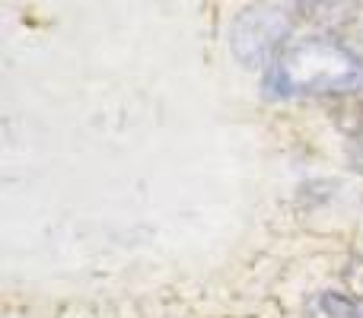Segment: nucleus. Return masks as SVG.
I'll return each instance as SVG.
<instances>
[{"mask_svg":"<svg viewBox=\"0 0 363 318\" xmlns=\"http://www.w3.org/2000/svg\"><path fill=\"white\" fill-rule=\"evenodd\" d=\"M363 61L345 42L328 35L290 38L264 70V89L274 99L360 93Z\"/></svg>","mask_w":363,"mask_h":318,"instance_id":"obj_1","label":"nucleus"},{"mask_svg":"<svg viewBox=\"0 0 363 318\" xmlns=\"http://www.w3.org/2000/svg\"><path fill=\"white\" fill-rule=\"evenodd\" d=\"M294 23L271 4H249L230 25V51L245 70H268L271 61L287 48Z\"/></svg>","mask_w":363,"mask_h":318,"instance_id":"obj_2","label":"nucleus"},{"mask_svg":"<svg viewBox=\"0 0 363 318\" xmlns=\"http://www.w3.org/2000/svg\"><path fill=\"white\" fill-rule=\"evenodd\" d=\"M306 318H363V312L354 296L335 293V290H322V293L309 296Z\"/></svg>","mask_w":363,"mask_h":318,"instance_id":"obj_3","label":"nucleus"},{"mask_svg":"<svg viewBox=\"0 0 363 318\" xmlns=\"http://www.w3.org/2000/svg\"><path fill=\"white\" fill-rule=\"evenodd\" d=\"M332 118L347 137H363V96L360 93L335 96Z\"/></svg>","mask_w":363,"mask_h":318,"instance_id":"obj_4","label":"nucleus"},{"mask_svg":"<svg viewBox=\"0 0 363 318\" xmlns=\"http://www.w3.org/2000/svg\"><path fill=\"white\" fill-rule=\"evenodd\" d=\"M341 4H347V0H294V6L306 16H322L328 10H338Z\"/></svg>","mask_w":363,"mask_h":318,"instance_id":"obj_5","label":"nucleus"},{"mask_svg":"<svg viewBox=\"0 0 363 318\" xmlns=\"http://www.w3.org/2000/svg\"><path fill=\"white\" fill-rule=\"evenodd\" d=\"M345 280H347V287H351L354 300H357V296H363V261H354L351 268L345 271Z\"/></svg>","mask_w":363,"mask_h":318,"instance_id":"obj_6","label":"nucleus"},{"mask_svg":"<svg viewBox=\"0 0 363 318\" xmlns=\"http://www.w3.org/2000/svg\"><path fill=\"white\" fill-rule=\"evenodd\" d=\"M347 166L354 169V172H363V137H351L347 140Z\"/></svg>","mask_w":363,"mask_h":318,"instance_id":"obj_7","label":"nucleus"},{"mask_svg":"<svg viewBox=\"0 0 363 318\" xmlns=\"http://www.w3.org/2000/svg\"><path fill=\"white\" fill-rule=\"evenodd\" d=\"M347 48H351V51H354V55H357V57H360V61H363V32H360V35H357V42H354V45H347Z\"/></svg>","mask_w":363,"mask_h":318,"instance_id":"obj_8","label":"nucleus"}]
</instances>
